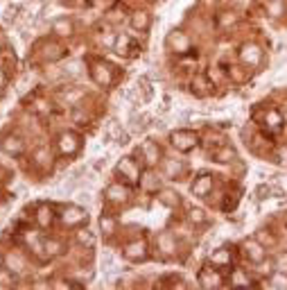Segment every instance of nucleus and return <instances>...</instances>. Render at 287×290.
I'll list each match as a JSON object with an SVG mask.
<instances>
[{
    "label": "nucleus",
    "instance_id": "obj_1",
    "mask_svg": "<svg viewBox=\"0 0 287 290\" xmlns=\"http://www.w3.org/2000/svg\"><path fill=\"white\" fill-rule=\"evenodd\" d=\"M240 59L245 61L246 66H251V68H258L262 64V50L258 46H253V43H245L240 48Z\"/></svg>",
    "mask_w": 287,
    "mask_h": 290
},
{
    "label": "nucleus",
    "instance_id": "obj_2",
    "mask_svg": "<svg viewBox=\"0 0 287 290\" xmlns=\"http://www.w3.org/2000/svg\"><path fill=\"white\" fill-rule=\"evenodd\" d=\"M245 254L253 265L265 263V258H267L265 256V245H262L260 241H246L245 242Z\"/></svg>",
    "mask_w": 287,
    "mask_h": 290
},
{
    "label": "nucleus",
    "instance_id": "obj_3",
    "mask_svg": "<svg viewBox=\"0 0 287 290\" xmlns=\"http://www.w3.org/2000/svg\"><path fill=\"white\" fill-rule=\"evenodd\" d=\"M172 143H174L179 150H190L192 145L197 143V136L188 134V132H176V134H172Z\"/></svg>",
    "mask_w": 287,
    "mask_h": 290
},
{
    "label": "nucleus",
    "instance_id": "obj_4",
    "mask_svg": "<svg viewBox=\"0 0 287 290\" xmlns=\"http://www.w3.org/2000/svg\"><path fill=\"white\" fill-rule=\"evenodd\" d=\"M61 220L66 222V225H82V222L86 220V213L80 209V206H73V209H66L64 215H61Z\"/></svg>",
    "mask_w": 287,
    "mask_h": 290
},
{
    "label": "nucleus",
    "instance_id": "obj_5",
    "mask_svg": "<svg viewBox=\"0 0 287 290\" xmlns=\"http://www.w3.org/2000/svg\"><path fill=\"white\" fill-rule=\"evenodd\" d=\"M167 43H170V48L176 50V52H183V50H188V46H190V41H188V37L183 32H172Z\"/></svg>",
    "mask_w": 287,
    "mask_h": 290
},
{
    "label": "nucleus",
    "instance_id": "obj_6",
    "mask_svg": "<svg viewBox=\"0 0 287 290\" xmlns=\"http://www.w3.org/2000/svg\"><path fill=\"white\" fill-rule=\"evenodd\" d=\"M118 172L123 175V177L127 179H138V168H136V163L131 161V159H123V161L118 163Z\"/></svg>",
    "mask_w": 287,
    "mask_h": 290
},
{
    "label": "nucleus",
    "instance_id": "obj_7",
    "mask_svg": "<svg viewBox=\"0 0 287 290\" xmlns=\"http://www.w3.org/2000/svg\"><path fill=\"white\" fill-rule=\"evenodd\" d=\"M210 188H213V179L208 177V175H204V177H199L197 182H195V186H192V193L195 195H208L210 193Z\"/></svg>",
    "mask_w": 287,
    "mask_h": 290
},
{
    "label": "nucleus",
    "instance_id": "obj_8",
    "mask_svg": "<svg viewBox=\"0 0 287 290\" xmlns=\"http://www.w3.org/2000/svg\"><path fill=\"white\" fill-rule=\"evenodd\" d=\"M143 154H145V163H149V166H154L156 161H159V147H156L152 141H147V143H143Z\"/></svg>",
    "mask_w": 287,
    "mask_h": 290
},
{
    "label": "nucleus",
    "instance_id": "obj_9",
    "mask_svg": "<svg viewBox=\"0 0 287 290\" xmlns=\"http://www.w3.org/2000/svg\"><path fill=\"white\" fill-rule=\"evenodd\" d=\"M145 242L143 241H136V242H129L127 247H124V256H129V258H143V254H145Z\"/></svg>",
    "mask_w": 287,
    "mask_h": 290
},
{
    "label": "nucleus",
    "instance_id": "obj_10",
    "mask_svg": "<svg viewBox=\"0 0 287 290\" xmlns=\"http://www.w3.org/2000/svg\"><path fill=\"white\" fill-rule=\"evenodd\" d=\"M109 136H111V141H116V143H124V141L129 139L118 120H111V125H109Z\"/></svg>",
    "mask_w": 287,
    "mask_h": 290
},
{
    "label": "nucleus",
    "instance_id": "obj_11",
    "mask_svg": "<svg viewBox=\"0 0 287 290\" xmlns=\"http://www.w3.org/2000/svg\"><path fill=\"white\" fill-rule=\"evenodd\" d=\"M59 150L64 152V154H70V152L77 150V139L73 134H64L61 141H59Z\"/></svg>",
    "mask_w": 287,
    "mask_h": 290
},
{
    "label": "nucleus",
    "instance_id": "obj_12",
    "mask_svg": "<svg viewBox=\"0 0 287 290\" xmlns=\"http://www.w3.org/2000/svg\"><path fill=\"white\" fill-rule=\"evenodd\" d=\"M131 27H136V30H147L149 27V14L147 11H136L131 16Z\"/></svg>",
    "mask_w": 287,
    "mask_h": 290
},
{
    "label": "nucleus",
    "instance_id": "obj_13",
    "mask_svg": "<svg viewBox=\"0 0 287 290\" xmlns=\"http://www.w3.org/2000/svg\"><path fill=\"white\" fill-rule=\"evenodd\" d=\"M138 93H140V97H143L145 102H149V100H152L154 91H152V82H149L147 77H140V80H138Z\"/></svg>",
    "mask_w": 287,
    "mask_h": 290
},
{
    "label": "nucleus",
    "instance_id": "obj_14",
    "mask_svg": "<svg viewBox=\"0 0 287 290\" xmlns=\"http://www.w3.org/2000/svg\"><path fill=\"white\" fill-rule=\"evenodd\" d=\"M107 195H109V199H113V202H124V199H127V188L113 184V186H109Z\"/></svg>",
    "mask_w": 287,
    "mask_h": 290
},
{
    "label": "nucleus",
    "instance_id": "obj_15",
    "mask_svg": "<svg viewBox=\"0 0 287 290\" xmlns=\"http://www.w3.org/2000/svg\"><path fill=\"white\" fill-rule=\"evenodd\" d=\"M147 123H149V116H145V113H131V118H129V127L133 132H140Z\"/></svg>",
    "mask_w": 287,
    "mask_h": 290
},
{
    "label": "nucleus",
    "instance_id": "obj_16",
    "mask_svg": "<svg viewBox=\"0 0 287 290\" xmlns=\"http://www.w3.org/2000/svg\"><path fill=\"white\" fill-rule=\"evenodd\" d=\"M265 123L269 125V127H274V129H281L283 127V113L276 111V109H271V111H267Z\"/></svg>",
    "mask_w": 287,
    "mask_h": 290
},
{
    "label": "nucleus",
    "instance_id": "obj_17",
    "mask_svg": "<svg viewBox=\"0 0 287 290\" xmlns=\"http://www.w3.org/2000/svg\"><path fill=\"white\" fill-rule=\"evenodd\" d=\"M77 241H80L82 245H86V247H93V245H95V234L90 229H80L77 231Z\"/></svg>",
    "mask_w": 287,
    "mask_h": 290
},
{
    "label": "nucleus",
    "instance_id": "obj_18",
    "mask_svg": "<svg viewBox=\"0 0 287 290\" xmlns=\"http://www.w3.org/2000/svg\"><path fill=\"white\" fill-rule=\"evenodd\" d=\"M265 286H271V288H287V272H276L269 281H265Z\"/></svg>",
    "mask_w": 287,
    "mask_h": 290
},
{
    "label": "nucleus",
    "instance_id": "obj_19",
    "mask_svg": "<svg viewBox=\"0 0 287 290\" xmlns=\"http://www.w3.org/2000/svg\"><path fill=\"white\" fill-rule=\"evenodd\" d=\"M213 263L215 265H229L231 263L229 249H217V252H213Z\"/></svg>",
    "mask_w": 287,
    "mask_h": 290
},
{
    "label": "nucleus",
    "instance_id": "obj_20",
    "mask_svg": "<svg viewBox=\"0 0 287 290\" xmlns=\"http://www.w3.org/2000/svg\"><path fill=\"white\" fill-rule=\"evenodd\" d=\"M143 188L145 191H156L159 188V177H156L154 172H147L143 177Z\"/></svg>",
    "mask_w": 287,
    "mask_h": 290
},
{
    "label": "nucleus",
    "instance_id": "obj_21",
    "mask_svg": "<svg viewBox=\"0 0 287 290\" xmlns=\"http://www.w3.org/2000/svg\"><path fill=\"white\" fill-rule=\"evenodd\" d=\"M165 172H167V177H176L183 172V163L179 161H165Z\"/></svg>",
    "mask_w": 287,
    "mask_h": 290
},
{
    "label": "nucleus",
    "instance_id": "obj_22",
    "mask_svg": "<svg viewBox=\"0 0 287 290\" xmlns=\"http://www.w3.org/2000/svg\"><path fill=\"white\" fill-rule=\"evenodd\" d=\"M100 227H102V234H104V236H111L113 231H116V222H113V218H109V215H104L100 220Z\"/></svg>",
    "mask_w": 287,
    "mask_h": 290
},
{
    "label": "nucleus",
    "instance_id": "obj_23",
    "mask_svg": "<svg viewBox=\"0 0 287 290\" xmlns=\"http://www.w3.org/2000/svg\"><path fill=\"white\" fill-rule=\"evenodd\" d=\"M159 245H161V249H163V252H167V254L174 252V241L170 238V234H163V236L159 238Z\"/></svg>",
    "mask_w": 287,
    "mask_h": 290
},
{
    "label": "nucleus",
    "instance_id": "obj_24",
    "mask_svg": "<svg viewBox=\"0 0 287 290\" xmlns=\"http://www.w3.org/2000/svg\"><path fill=\"white\" fill-rule=\"evenodd\" d=\"M202 284L204 286H217L219 284V274H217V277H215V274H213V270H204V274H202Z\"/></svg>",
    "mask_w": 287,
    "mask_h": 290
},
{
    "label": "nucleus",
    "instance_id": "obj_25",
    "mask_svg": "<svg viewBox=\"0 0 287 290\" xmlns=\"http://www.w3.org/2000/svg\"><path fill=\"white\" fill-rule=\"evenodd\" d=\"M5 150H7V152H11V154H18V152L23 150V143H21L18 139H7Z\"/></svg>",
    "mask_w": 287,
    "mask_h": 290
},
{
    "label": "nucleus",
    "instance_id": "obj_26",
    "mask_svg": "<svg viewBox=\"0 0 287 290\" xmlns=\"http://www.w3.org/2000/svg\"><path fill=\"white\" fill-rule=\"evenodd\" d=\"M233 23H235V14H233V11H224L222 16H219L217 25L219 27H229V25H233Z\"/></svg>",
    "mask_w": 287,
    "mask_h": 290
},
{
    "label": "nucleus",
    "instance_id": "obj_27",
    "mask_svg": "<svg viewBox=\"0 0 287 290\" xmlns=\"http://www.w3.org/2000/svg\"><path fill=\"white\" fill-rule=\"evenodd\" d=\"M82 96H84V91H82V89H73V91H66L61 97H64L66 102H77Z\"/></svg>",
    "mask_w": 287,
    "mask_h": 290
},
{
    "label": "nucleus",
    "instance_id": "obj_28",
    "mask_svg": "<svg viewBox=\"0 0 287 290\" xmlns=\"http://www.w3.org/2000/svg\"><path fill=\"white\" fill-rule=\"evenodd\" d=\"M274 156H276V163H281V166H287V145H281V147H276Z\"/></svg>",
    "mask_w": 287,
    "mask_h": 290
},
{
    "label": "nucleus",
    "instance_id": "obj_29",
    "mask_svg": "<svg viewBox=\"0 0 287 290\" xmlns=\"http://www.w3.org/2000/svg\"><path fill=\"white\" fill-rule=\"evenodd\" d=\"M274 265H276V270H278V272H287V252L278 254V256H276V261H274Z\"/></svg>",
    "mask_w": 287,
    "mask_h": 290
},
{
    "label": "nucleus",
    "instance_id": "obj_30",
    "mask_svg": "<svg viewBox=\"0 0 287 290\" xmlns=\"http://www.w3.org/2000/svg\"><path fill=\"white\" fill-rule=\"evenodd\" d=\"M215 159H217V161H231V159H235V150H231V147H224V150L219 152Z\"/></svg>",
    "mask_w": 287,
    "mask_h": 290
},
{
    "label": "nucleus",
    "instance_id": "obj_31",
    "mask_svg": "<svg viewBox=\"0 0 287 290\" xmlns=\"http://www.w3.org/2000/svg\"><path fill=\"white\" fill-rule=\"evenodd\" d=\"M267 9H269V14H271V16H281V14H283L281 0H271V2H269V7H267Z\"/></svg>",
    "mask_w": 287,
    "mask_h": 290
},
{
    "label": "nucleus",
    "instance_id": "obj_32",
    "mask_svg": "<svg viewBox=\"0 0 287 290\" xmlns=\"http://www.w3.org/2000/svg\"><path fill=\"white\" fill-rule=\"evenodd\" d=\"M163 202H165V204H167V206H174L176 204V199H179V195H176V193H172V191H165V193H163Z\"/></svg>",
    "mask_w": 287,
    "mask_h": 290
},
{
    "label": "nucleus",
    "instance_id": "obj_33",
    "mask_svg": "<svg viewBox=\"0 0 287 290\" xmlns=\"http://www.w3.org/2000/svg\"><path fill=\"white\" fill-rule=\"evenodd\" d=\"M204 218H206V213H204L202 209H190V220L192 222H204Z\"/></svg>",
    "mask_w": 287,
    "mask_h": 290
},
{
    "label": "nucleus",
    "instance_id": "obj_34",
    "mask_svg": "<svg viewBox=\"0 0 287 290\" xmlns=\"http://www.w3.org/2000/svg\"><path fill=\"white\" fill-rule=\"evenodd\" d=\"M233 284H235V286H249L251 279H246L242 272H235V274H233Z\"/></svg>",
    "mask_w": 287,
    "mask_h": 290
},
{
    "label": "nucleus",
    "instance_id": "obj_35",
    "mask_svg": "<svg viewBox=\"0 0 287 290\" xmlns=\"http://www.w3.org/2000/svg\"><path fill=\"white\" fill-rule=\"evenodd\" d=\"M102 41H104V46H109V48H116L118 37H116V34H107V37L102 39Z\"/></svg>",
    "mask_w": 287,
    "mask_h": 290
},
{
    "label": "nucleus",
    "instance_id": "obj_36",
    "mask_svg": "<svg viewBox=\"0 0 287 290\" xmlns=\"http://www.w3.org/2000/svg\"><path fill=\"white\" fill-rule=\"evenodd\" d=\"M54 30H57V32H61V34H66V32H70V25L66 21H59L57 25H54Z\"/></svg>",
    "mask_w": 287,
    "mask_h": 290
},
{
    "label": "nucleus",
    "instance_id": "obj_37",
    "mask_svg": "<svg viewBox=\"0 0 287 290\" xmlns=\"http://www.w3.org/2000/svg\"><path fill=\"white\" fill-rule=\"evenodd\" d=\"M258 236H260V238H258V241H260V242H262V245H265V242H269V241H271V242H274V238H271V236H269V231H260V234H258Z\"/></svg>",
    "mask_w": 287,
    "mask_h": 290
},
{
    "label": "nucleus",
    "instance_id": "obj_38",
    "mask_svg": "<svg viewBox=\"0 0 287 290\" xmlns=\"http://www.w3.org/2000/svg\"><path fill=\"white\" fill-rule=\"evenodd\" d=\"M48 215H50V211H48V209H41V225H48V222H50Z\"/></svg>",
    "mask_w": 287,
    "mask_h": 290
}]
</instances>
